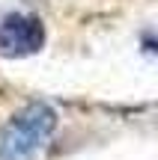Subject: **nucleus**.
Segmentation results:
<instances>
[{
  "instance_id": "f03ea898",
  "label": "nucleus",
  "mask_w": 158,
  "mask_h": 160,
  "mask_svg": "<svg viewBox=\"0 0 158 160\" xmlns=\"http://www.w3.org/2000/svg\"><path fill=\"white\" fill-rule=\"evenodd\" d=\"M45 27L39 18L12 12L0 21V57H27L42 51Z\"/></svg>"
},
{
  "instance_id": "f257e3e1",
  "label": "nucleus",
  "mask_w": 158,
  "mask_h": 160,
  "mask_svg": "<svg viewBox=\"0 0 158 160\" xmlns=\"http://www.w3.org/2000/svg\"><path fill=\"white\" fill-rule=\"evenodd\" d=\"M57 128V110L45 101H33L9 116L0 128V160H33L45 148Z\"/></svg>"
}]
</instances>
